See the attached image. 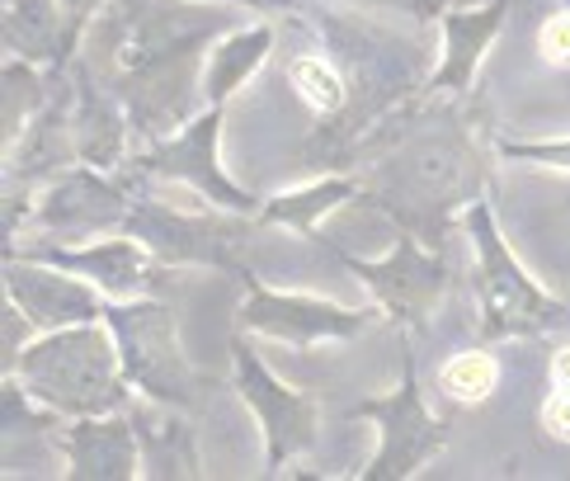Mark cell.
<instances>
[{"label":"cell","instance_id":"6da1fadb","mask_svg":"<svg viewBox=\"0 0 570 481\" xmlns=\"http://www.w3.org/2000/svg\"><path fill=\"white\" fill-rule=\"evenodd\" d=\"M227 29V14L170 0H109L86 33V71L128 109L132 132L166 137L203 99L198 52Z\"/></svg>","mask_w":570,"mask_h":481},{"label":"cell","instance_id":"9a60e30c","mask_svg":"<svg viewBox=\"0 0 570 481\" xmlns=\"http://www.w3.org/2000/svg\"><path fill=\"white\" fill-rule=\"evenodd\" d=\"M128 208L132 198L114 179L80 166L62 179H52V189L38 204V217H43V227H57V232H95V227L128 223Z\"/></svg>","mask_w":570,"mask_h":481},{"label":"cell","instance_id":"d6986e66","mask_svg":"<svg viewBox=\"0 0 570 481\" xmlns=\"http://www.w3.org/2000/svg\"><path fill=\"white\" fill-rule=\"evenodd\" d=\"M269 48H274L269 24L240 29V33L227 38V43H217L213 57H208V71H203V105H227V99L259 71Z\"/></svg>","mask_w":570,"mask_h":481},{"label":"cell","instance_id":"3957f363","mask_svg":"<svg viewBox=\"0 0 570 481\" xmlns=\"http://www.w3.org/2000/svg\"><path fill=\"white\" fill-rule=\"evenodd\" d=\"M476 160L462 147L458 132L424 128L392 151L377 166L368 198L386 208L405 232H415L424 246H439L448 232V217L458 204H472Z\"/></svg>","mask_w":570,"mask_h":481},{"label":"cell","instance_id":"83f0119b","mask_svg":"<svg viewBox=\"0 0 570 481\" xmlns=\"http://www.w3.org/2000/svg\"><path fill=\"white\" fill-rule=\"evenodd\" d=\"M552 387H557V392H570V350H561V354L552 359Z\"/></svg>","mask_w":570,"mask_h":481},{"label":"cell","instance_id":"8fae6325","mask_svg":"<svg viewBox=\"0 0 570 481\" xmlns=\"http://www.w3.org/2000/svg\"><path fill=\"white\" fill-rule=\"evenodd\" d=\"M236 278L246 284V307H240V331H259L288 345H321V340H350L368 331L373 312L368 307H335L321 297H302V293H274L264 288V278L250 274L246 265L236 269Z\"/></svg>","mask_w":570,"mask_h":481},{"label":"cell","instance_id":"ac0fdd59","mask_svg":"<svg viewBox=\"0 0 570 481\" xmlns=\"http://www.w3.org/2000/svg\"><path fill=\"white\" fill-rule=\"evenodd\" d=\"M132 425H137V444H141V468L147 477H198V449L185 420H175L166 411L137 401L132 406Z\"/></svg>","mask_w":570,"mask_h":481},{"label":"cell","instance_id":"1f68e13d","mask_svg":"<svg viewBox=\"0 0 570 481\" xmlns=\"http://www.w3.org/2000/svg\"><path fill=\"white\" fill-rule=\"evenodd\" d=\"M566 6H570V0H566Z\"/></svg>","mask_w":570,"mask_h":481},{"label":"cell","instance_id":"4dcf8cb0","mask_svg":"<svg viewBox=\"0 0 570 481\" xmlns=\"http://www.w3.org/2000/svg\"><path fill=\"white\" fill-rule=\"evenodd\" d=\"M62 6H67L76 19H86V14H95V6H99V0H62Z\"/></svg>","mask_w":570,"mask_h":481},{"label":"cell","instance_id":"5b68a950","mask_svg":"<svg viewBox=\"0 0 570 481\" xmlns=\"http://www.w3.org/2000/svg\"><path fill=\"white\" fill-rule=\"evenodd\" d=\"M466 232L476 246V293H481V335H538L561 321V303L547 297L495 232L491 208L472 198Z\"/></svg>","mask_w":570,"mask_h":481},{"label":"cell","instance_id":"7a4b0ae2","mask_svg":"<svg viewBox=\"0 0 570 481\" xmlns=\"http://www.w3.org/2000/svg\"><path fill=\"white\" fill-rule=\"evenodd\" d=\"M24 392L52 415H109L128 406V373L118 354L114 331L80 321V326L48 331L43 340L24 345L14 359Z\"/></svg>","mask_w":570,"mask_h":481},{"label":"cell","instance_id":"ba28073f","mask_svg":"<svg viewBox=\"0 0 570 481\" xmlns=\"http://www.w3.org/2000/svg\"><path fill=\"white\" fill-rule=\"evenodd\" d=\"M232 364H236V387L240 401L255 411L259 434H264V468L283 472L297 453H307L321 434V406L307 392H293L288 383L264 369V359L246 345V340H232Z\"/></svg>","mask_w":570,"mask_h":481},{"label":"cell","instance_id":"e0dca14e","mask_svg":"<svg viewBox=\"0 0 570 481\" xmlns=\"http://www.w3.org/2000/svg\"><path fill=\"white\" fill-rule=\"evenodd\" d=\"M504 24V0H491L481 10H448L443 14V62L430 76V90H472V71L481 52Z\"/></svg>","mask_w":570,"mask_h":481},{"label":"cell","instance_id":"277c9868","mask_svg":"<svg viewBox=\"0 0 570 481\" xmlns=\"http://www.w3.org/2000/svg\"><path fill=\"white\" fill-rule=\"evenodd\" d=\"M105 321L124 354L128 383L160 401V406H194L203 392V377L189 364V354L179 350V331L170 307L147 303V297H128V303H105Z\"/></svg>","mask_w":570,"mask_h":481},{"label":"cell","instance_id":"9c48e42d","mask_svg":"<svg viewBox=\"0 0 570 481\" xmlns=\"http://www.w3.org/2000/svg\"><path fill=\"white\" fill-rule=\"evenodd\" d=\"M227 213V208H222ZM222 213H185L156 198H132L128 208V232L166 265H213V269H240V240H246V223Z\"/></svg>","mask_w":570,"mask_h":481},{"label":"cell","instance_id":"4fadbf2b","mask_svg":"<svg viewBox=\"0 0 570 481\" xmlns=\"http://www.w3.org/2000/svg\"><path fill=\"white\" fill-rule=\"evenodd\" d=\"M62 453L71 463V481H132L141 468V444L132 415H76L62 434Z\"/></svg>","mask_w":570,"mask_h":481},{"label":"cell","instance_id":"52a82bcc","mask_svg":"<svg viewBox=\"0 0 570 481\" xmlns=\"http://www.w3.org/2000/svg\"><path fill=\"white\" fill-rule=\"evenodd\" d=\"M217 128H222V105H208L198 118H189L175 137H156L151 151H141L132 160V175L137 179H179L189 185L198 198H208L213 208H227V213H259L264 204L240 189L236 179H227V170L217 166Z\"/></svg>","mask_w":570,"mask_h":481},{"label":"cell","instance_id":"7c38bea8","mask_svg":"<svg viewBox=\"0 0 570 481\" xmlns=\"http://www.w3.org/2000/svg\"><path fill=\"white\" fill-rule=\"evenodd\" d=\"M6 297L38 331H62L105 316V293L80 284V274L71 278V269H57L48 259H29V255L19 265L6 259Z\"/></svg>","mask_w":570,"mask_h":481},{"label":"cell","instance_id":"8992f818","mask_svg":"<svg viewBox=\"0 0 570 481\" xmlns=\"http://www.w3.org/2000/svg\"><path fill=\"white\" fill-rule=\"evenodd\" d=\"M354 415L377 425V453H373V463L358 472L363 481H405L448 444V425L424 406V396L415 387L411 354H405V364H401V387L377 401H358Z\"/></svg>","mask_w":570,"mask_h":481},{"label":"cell","instance_id":"44dd1931","mask_svg":"<svg viewBox=\"0 0 570 481\" xmlns=\"http://www.w3.org/2000/svg\"><path fill=\"white\" fill-rule=\"evenodd\" d=\"M288 80L316 114H340L350 105V80H344V71L331 62V57H293Z\"/></svg>","mask_w":570,"mask_h":481},{"label":"cell","instance_id":"30bf717a","mask_svg":"<svg viewBox=\"0 0 570 481\" xmlns=\"http://www.w3.org/2000/svg\"><path fill=\"white\" fill-rule=\"evenodd\" d=\"M344 269L358 274L363 284L373 288L377 303L392 312L396 326H411V331H420L424 321L434 316L439 297L448 288V269H443L439 251H424V240L405 227L396 236V246L386 251V259L344 255Z\"/></svg>","mask_w":570,"mask_h":481},{"label":"cell","instance_id":"f546056e","mask_svg":"<svg viewBox=\"0 0 570 481\" xmlns=\"http://www.w3.org/2000/svg\"><path fill=\"white\" fill-rule=\"evenodd\" d=\"M232 6H259V10H288V6H307V0H232Z\"/></svg>","mask_w":570,"mask_h":481},{"label":"cell","instance_id":"d4e9b609","mask_svg":"<svg viewBox=\"0 0 570 481\" xmlns=\"http://www.w3.org/2000/svg\"><path fill=\"white\" fill-rule=\"evenodd\" d=\"M538 48L552 67H570V14H557L547 19L542 33H538Z\"/></svg>","mask_w":570,"mask_h":481},{"label":"cell","instance_id":"f1b7e54d","mask_svg":"<svg viewBox=\"0 0 570 481\" xmlns=\"http://www.w3.org/2000/svg\"><path fill=\"white\" fill-rule=\"evenodd\" d=\"M411 14H420V19H434V14H443L448 10V0H401Z\"/></svg>","mask_w":570,"mask_h":481},{"label":"cell","instance_id":"603a6c76","mask_svg":"<svg viewBox=\"0 0 570 481\" xmlns=\"http://www.w3.org/2000/svg\"><path fill=\"white\" fill-rule=\"evenodd\" d=\"M48 105V90L43 80H38L33 62H24V57H10L6 62V147H14V137H24V124L33 109Z\"/></svg>","mask_w":570,"mask_h":481},{"label":"cell","instance_id":"2e32d148","mask_svg":"<svg viewBox=\"0 0 570 481\" xmlns=\"http://www.w3.org/2000/svg\"><path fill=\"white\" fill-rule=\"evenodd\" d=\"M86 19H76L62 0H6V52L38 67H62Z\"/></svg>","mask_w":570,"mask_h":481},{"label":"cell","instance_id":"7402d4cb","mask_svg":"<svg viewBox=\"0 0 570 481\" xmlns=\"http://www.w3.org/2000/svg\"><path fill=\"white\" fill-rule=\"evenodd\" d=\"M495 383H500V364L485 350H462L439 373V387L453 401H485L495 392Z\"/></svg>","mask_w":570,"mask_h":481},{"label":"cell","instance_id":"ffe728a7","mask_svg":"<svg viewBox=\"0 0 570 481\" xmlns=\"http://www.w3.org/2000/svg\"><path fill=\"white\" fill-rule=\"evenodd\" d=\"M350 194H358L354 179L331 175V179H316L307 189H293V194H278L259 208L264 223H283V227H297V232H312L321 223V213H331L335 204H344Z\"/></svg>","mask_w":570,"mask_h":481},{"label":"cell","instance_id":"5bb4252c","mask_svg":"<svg viewBox=\"0 0 570 481\" xmlns=\"http://www.w3.org/2000/svg\"><path fill=\"white\" fill-rule=\"evenodd\" d=\"M29 259H48V265H57V269H71L80 278H90V284L105 297H114V303H128V297H137L151 284V251L141 246L132 232L118 236V240H90L86 251L43 246V251H29Z\"/></svg>","mask_w":570,"mask_h":481},{"label":"cell","instance_id":"4316f807","mask_svg":"<svg viewBox=\"0 0 570 481\" xmlns=\"http://www.w3.org/2000/svg\"><path fill=\"white\" fill-rule=\"evenodd\" d=\"M542 425L552 430L561 444H570V392H552L542 406Z\"/></svg>","mask_w":570,"mask_h":481},{"label":"cell","instance_id":"cb8c5ba5","mask_svg":"<svg viewBox=\"0 0 570 481\" xmlns=\"http://www.w3.org/2000/svg\"><path fill=\"white\" fill-rule=\"evenodd\" d=\"M500 151L514 160H538V166L570 170V143H500Z\"/></svg>","mask_w":570,"mask_h":481},{"label":"cell","instance_id":"484cf974","mask_svg":"<svg viewBox=\"0 0 570 481\" xmlns=\"http://www.w3.org/2000/svg\"><path fill=\"white\" fill-rule=\"evenodd\" d=\"M24 321H29V316L6 297V359H0V364H6V373L14 369V359L24 354Z\"/></svg>","mask_w":570,"mask_h":481}]
</instances>
